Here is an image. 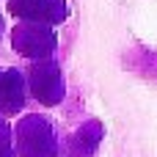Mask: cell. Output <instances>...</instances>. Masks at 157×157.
Masks as SVG:
<instances>
[{
  "label": "cell",
  "mask_w": 157,
  "mask_h": 157,
  "mask_svg": "<svg viewBox=\"0 0 157 157\" xmlns=\"http://www.w3.org/2000/svg\"><path fill=\"white\" fill-rule=\"evenodd\" d=\"M8 11L36 22H61L66 17L63 0H11Z\"/></svg>",
  "instance_id": "1"
},
{
  "label": "cell",
  "mask_w": 157,
  "mask_h": 157,
  "mask_svg": "<svg viewBox=\"0 0 157 157\" xmlns=\"http://www.w3.org/2000/svg\"><path fill=\"white\" fill-rule=\"evenodd\" d=\"M14 44H17L19 52L41 58V55H47V52L52 50L55 39H52V33H50L47 28L28 25V28H17V30H14Z\"/></svg>",
  "instance_id": "2"
},
{
  "label": "cell",
  "mask_w": 157,
  "mask_h": 157,
  "mask_svg": "<svg viewBox=\"0 0 157 157\" xmlns=\"http://www.w3.org/2000/svg\"><path fill=\"white\" fill-rule=\"evenodd\" d=\"M30 86H33V94H36L41 102H47V105H52V102L61 99V80H58V69H55L52 63H39V66H33V72H30Z\"/></svg>",
  "instance_id": "3"
}]
</instances>
